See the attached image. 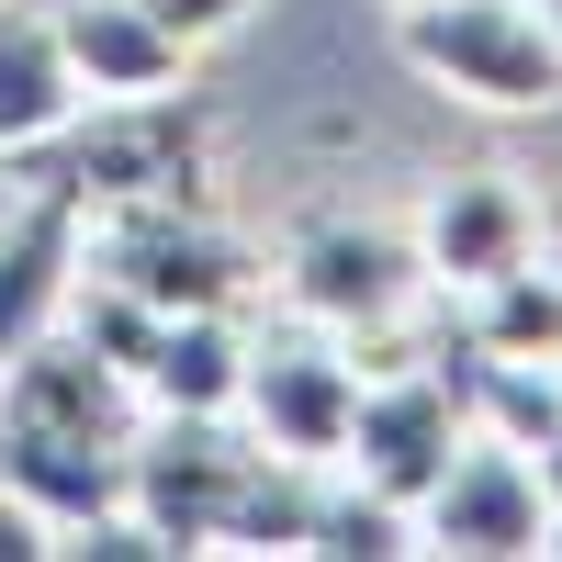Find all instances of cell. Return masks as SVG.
I'll list each match as a JSON object with an SVG mask.
<instances>
[{
  "instance_id": "obj_1",
  "label": "cell",
  "mask_w": 562,
  "mask_h": 562,
  "mask_svg": "<svg viewBox=\"0 0 562 562\" xmlns=\"http://www.w3.org/2000/svg\"><path fill=\"white\" fill-rule=\"evenodd\" d=\"M147 428V394L135 371H113L102 349H79L68 326H45L34 349L0 360V484H12L45 540L124 506V461Z\"/></svg>"
},
{
  "instance_id": "obj_2",
  "label": "cell",
  "mask_w": 562,
  "mask_h": 562,
  "mask_svg": "<svg viewBox=\"0 0 562 562\" xmlns=\"http://www.w3.org/2000/svg\"><path fill=\"white\" fill-rule=\"evenodd\" d=\"M79 270L147 293L158 315H203V304L237 315L248 281H259L248 237H225L192 192H169V203H102V214H90V237H79Z\"/></svg>"
},
{
  "instance_id": "obj_3",
  "label": "cell",
  "mask_w": 562,
  "mask_h": 562,
  "mask_svg": "<svg viewBox=\"0 0 562 562\" xmlns=\"http://www.w3.org/2000/svg\"><path fill=\"white\" fill-rule=\"evenodd\" d=\"M394 34H405V68L439 79L473 113H551L562 102V45L540 34L529 0H416V12H394Z\"/></svg>"
},
{
  "instance_id": "obj_4",
  "label": "cell",
  "mask_w": 562,
  "mask_h": 562,
  "mask_svg": "<svg viewBox=\"0 0 562 562\" xmlns=\"http://www.w3.org/2000/svg\"><path fill=\"white\" fill-rule=\"evenodd\" d=\"M281 304L304 326L360 338V326H394V315L428 304V270H416V237H394L371 214H304L281 237Z\"/></svg>"
},
{
  "instance_id": "obj_5",
  "label": "cell",
  "mask_w": 562,
  "mask_h": 562,
  "mask_svg": "<svg viewBox=\"0 0 562 562\" xmlns=\"http://www.w3.org/2000/svg\"><path fill=\"white\" fill-rule=\"evenodd\" d=\"M259 439L237 416H180V405H147L135 428V461H124V506L147 518L169 551H214L225 540V506H237Z\"/></svg>"
},
{
  "instance_id": "obj_6",
  "label": "cell",
  "mask_w": 562,
  "mask_h": 562,
  "mask_svg": "<svg viewBox=\"0 0 562 562\" xmlns=\"http://www.w3.org/2000/svg\"><path fill=\"white\" fill-rule=\"evenodd\" d=\"M349 416H360V360L338 349V326H281V338H248L237 428H248L259 450L338 473V461H349Z\"/></svg>"
},
{
  "instance_id": "obj_7",
  "label": "cell",
  "mask_w": 562,
  "mask_h": 562,
  "mask_svg": "<svg viewBox=\"0 0 562 562\" xmlns=\"http://www.w3.org/2000/svg\"><path fill=\"white\" fill-rule=\"evenodd\" d=\"M45 169H57L90 214H102V203H169V192H192V180H203V113L180 102V90L90 102L57 147H45Z\"/></svg>"
},
{
  "instance_id": "obj_8",
  "label": "cell",
  "mask_w": 562,
  "mask_h": 562,
  "mask_svg": "<svg viewBox=\"0 0 562 562\" xmlns=\"http://www.w3.org/2000/svg\"><path fill=\"white\" fill-rule=\"evenodd\" d=\"M540 529H551V495H540V473H529V450L495 439V428H473V439L450 450V473L416 495V551L518 562V551H540Z\"/></svg>"
},
{
  "instance_id": "obj_9",
  "label": "cell",
  "mask_w": 562,
  "mask_h": 562,
  "mask_svg": "<svg viewBox=\"0 0 562 562\" xmlns=\"http://www.w3.org/2000/svg\"><path fill=\"white\" fill-rule=\"evenodd\" d=\"M473 439V405H461V383L439 360H405V371H360V416H349V461L338 473L383 484V495H428L450 473V450Z\"/></svg>"
},
{
  "instance_id": "obj_10",
  "label": "cell",
  "mask_w": 562,
  "mask_h": 562,
  "mask_svg": "<svg viewBox=\"0 0 562 562\" xmlns=\"http://www.w3.org/2000/svg\"><path fill=\"white\" fill-rule=\"evenodd\" d=\"M518 259H540V203L506 169H450L416 203V270H428V293H484Z\"/></svg>"
},
{
  "instance_id": "obj_11",
  "label": "cell",
  "mask_w": 562,
  "mask_h": 562,
  "mask_svg": "<svg viewBox=\"0 0 562 562\" xmlns=\"http://www.w3.org/2000/svg\"><path fill=\"white\" fill-rule=\"evenodd\" d=\"M79 237H90V203L68 192L57 169H34V192L0 214V360L34 349L45 326H68L79 293Z\"/></svg>"
},
{
  "instance_id": "obj_12",
  "label": "cell",
  "mask_w": 562,
  "mask_h": 562,
  "mask_svg": "<svg viewBox=\"0 0 562 562\" xmlns=\"http://www.w3.org/2000/svg\"><path fill=\"white\" fill-rule=\"evenodd\" d=\"M90 113V90L68 68L57 0H0V158H45Z\"/></svg>"
},
{
  "instance_id": "obj_13",
  "label": "cell",
  "mask_w": 562,
  "mask_h": 562,
  "mask_svg": "<svg viewBox=\"0 0 562 562\" xmlns=\"http://www.w3.org/2000/svg\"><path fill=\"white\" fill-rule=\"evenodd\" d=\"M57 34L90 102H147V90H180V68H192V45L147 0H57Z\"/></svg>"
},
{
  "instance_id": "obj_14",
  "label": "cell",
  "mask_w": 562,
  "mask_h": 562,
  "mask_svg": "<svg viewBox=\"0 0 562 562\" xmlns=\"http://www.w3.org/2000/svg\"><path fill=\"white\" fill-rule=\"evenodd\" d=\"M237 383H248V326L203 304V315H158L147 360H135V394L147 405H180V416H237Z\"/></svg>"
},
{
  "instance_id": "obj_15",
  "label": "cell",
  "mask_w": 562,
  "mask_h": 562,
  "mask_svg": "<svg viewBox=\"0 0 562 562\" xmlns=\"http://www.w3.org/2000/svg\"><path fill=\"white\" fill-rule=\"evenodd\" d=\"M461 304H473V315H461L473 349H495V360H562V270H551V248L518 259V270H495L484 293H461Z\"/></svg>"
},
{
  "instance_id": "obj_16",
  "label": "cell",
  "mask_w": 562,
  "mask_h": 562,
  "mask_svg": "<svg viewBox=\"0 0 562 562\" xmlns=\"http://www.w3.org/2000/svg\"><path fill=\"white\" fill-rule=\"evenodd\" d=\"M304 551H315V562H405V551H416V506L383 495V484H360V473H326Z\"/></svg>"
},
{
  "instance_id": "obj_17",
  "label": "cell",
  "mask_w": 562,
  "mask_h": 562,
  "mask_svg": "<svg viewBox=\"0 0 562 562\" xmlns=\"http://www.w3.org/2000/svg\"><path fill=\"white\" fill-rule=\"evenodd\" d=\"M315 495H326V473H315V461L259 450V461H248V484H237V506H225V540H214V551H304Z\"/></svg>"
},
{
  "instance_id": "obj_18",
  "label": "cell",
  "mask_w": 562,
  "mask_h": 562,
  "mask_svg": "<svg viewBox=\"0 0 562 562\" xmlns=\"http://www.w3.org/2000/svg\"><path fill=\"white\" fill-rule=\"evenodd\" d=\"M45 551H68V562H180L147 518H135V506H102V518H79V529H57Z\"/></svg>"
},
{
  "instance_id": "obj_19",
  "label": "cell",
  "mask_w": 562,
  "mask_h": 562,
  "mask_svg": "<svg viewBox=\"0 0 562 562\" xmlns=\"http://www.w3.org/2000/svg\"><path fill=\"white\" fill-rule=\"evenodd\" d=\"M147 12H158L180 45H214V34H237V23L259 12V0H147Z\"/></svg>"
},
{
  "instance_id": "obj_20",
  "label": "cell",
  "mask_w": 562,
  "mask_h": 562,
  "mask_svg": "<svg viewBox=\"0 0 562 562\" xmlns=\"http://www.w3.org/2000/svg\"><path fill=\"white\" fill-rule=\"evenodd\" d=\"M0 562H45V518H34L12 484H0Z\"/></svg>"
},
{
  "instance_id": "obj_21",
  "label": "cell",
  "mask_w": 562,
  "mask_h": 562,
  "mask_svg": "<svg viewBox=\"0 0 562 562\" xmlns=\"http://www.w3.org/2000/svg\"><path fill=\"white\" fill-rule=\"evenodd\" d=\"M529 473H540V495H551V518H562V439H540V450H529Z\"/></svg>"
},
{
  "instance_id": "obj_22",
  "label": "cell",
  "mask_w": 562,
  "mask_h": 562,
  "mask_svg": "<svg viewBox=\"0 0 562 562\" xmlns=\"http://www.w3.org/2000/svg\"><path fill=\"white\" fill-rule=\"evenodd\" d=\"M529 12H540V34H551V45H562V0H529Z\"/></svg>"
},
{
  "instance_id": "obj_23",
  "label": "cell",
  "mask_w": 562,
  "mask_h": 562,
  "mask_svg": "<svg viewBox=\"0 0 562 562\" xmlns=\"http://www.w3.org/2000/svg\"><path fill=\"white\" fill-rule=\"evenodd\" d=\"M540 551H551V562H562V518H551V529H540Z\"/></svg>"
},
{
  "instance_id": "obj_24",
  "label": "cell",
  "mask_w": 562,
  "mask_h": 562,
  "mask_svg": "<svg viewBox=\"0 0 562 562\" xmlns=\"http://www.w3.org/2000/svg\"><path fill=\"white\" fill-rule=\"evenodd\" d=\"M394 12H416V0H394Z\"/></svg>"
}]
</instances>
